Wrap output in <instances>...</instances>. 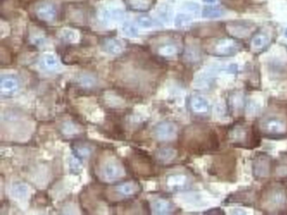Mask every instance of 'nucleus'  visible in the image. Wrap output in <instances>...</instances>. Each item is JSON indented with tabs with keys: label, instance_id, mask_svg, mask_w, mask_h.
<instances>
[{
	"label": "nucleus",
	"instance_id": "f257e3e1",
	"mask_svg": "<svg viewBox=\"0 0 287 215\" xmlns=\"http://www.w3.org/2000/svg\"><path fill=\"white\" fill-rule=\"evenodd\" d=\"M185 147L194 153L212 152L218 147V139L213 130L196 126L189 128L185 133Z\"/></svg>",
	"mask_w": 287,
	"mask_h": 215
},
{
	"label": "nucleus",
	"instance_id": "f03ea898",
	"mask_svg": "<svg viewBox=\"0 0 287 215\" xmlns=\"http://www.w3.org/2000/svg\"><path fill=\"white\" fill-rule=\"evenodd\" d=\"M261 207L267 213H287L286 188L276 184L267 187L262 194Z\"/></svg>",
	"mask_w": 287,
	"mask_h": 215
},
{
	"label": "nucleus",
	"instance_id": "7ed1b4c3",
	"mask_svg": "<svg viewBox=\"0 0 287 215\" xmlns=\"http://www.w3.org/2000/svg\"><path fill=\"white\" fill-rule=\"evenodd\" d=\"M228 136L229 141L237 147L251 148L259 144V139L254 130L242 123L236 124L230 128Z\"/></svg>",
	"mask_w": 287,
	"mask_h": 215
},
{
	"label": "nucleus",
	"instance_id": "20e7f679",
	"mask_svg": "<svg viewBox=\"0 0 287 215\" xmlns=\"http://www.w3.org/2000/svg\"><path fill=\"white\" fill-rule=\"evenodd\" d=\"M241 44L233 38H221L215 40L209 46V53L218 57H231L239 52Z\"/></svg>",
	"mask_w": 287,
	"mask_h": 215
},
{
	"label": "nucleus",
	"instance_id": "39448f33",
	"mask_svg": "<svg viewBox=\"0 0 287 215\" xmlns=\"http://www.w3.org/2000/svg\"><path fill=\"white\" fill-rule=\"evenodd\" d=\"M253 175L258 180H264L271 176L272 160L267 154L259 153L254 156L252 163Z\"/></svg>",
	"mask_w": 287,
	"mask_h": 215
},
{
	"label": "nucleus",
	"instance_id": "423d86ee",
	"mask_svg": "<svg viewBox=\"0 0 287 215\" xmlns=\"http://www.w3.org/2000/svg\"><path fill=\"white\" fill-rule=\"evenodd\" d=\"M214 175L224 177L226 179L234 174L235 160L233 156L223 155L215 160L212 165Z\"/></svg>",
	"mask_w": 287,
	"mask_h": 215
},
{
	"label": "nucleus",
	"instance_id": "0eeeda50",
	"mask_svg": "<svg viewBox=\"0 0 287 215\" xmlns=\"http://www.w3.org/2000/svg\"><path fill=\"white\" fill-rule=\"evenodd\" d=\"M263 132L268 135H285L287 131L285 121L277 117H269L261 124Z\"/></svg>",
	"mask_w": 287,
	"mask_h": 215
},
{
	"label": "nucleus",
	"instance_id": "6e6552de",
	"mask_svg": "<svg viewBox=\"0 0 287 215\" xmlns=\"http://www.w3.org/2000/svg\"><path fill=\"white\" fill-rule=\"evenodd\" d=\"M178 133V127L175 124L170 121H164L158 124L154 128V135L156 139L161 141H168L176 137Z\"/></svg>",
	"mask_w": 287,
	"mask_h": 215
},
{
	"label": "nucleus",
	"instance_id": "1a4fd4ad",
	"mask_svg": "<svg viewBox=\"0 0 287 215\" xmlns=\"http://www.w3.org/2000/svg\"><path fill=\"white\" fill-rule=\"evenodd\" d=\"M123 174L121 164L115 160H108L101 168V176L106 182H114Z\"/></svg>",
	"mask_w": 287,
	"mask_h": 215
},
{
	"label": "nucleus",
	"instance_id": "9d476101",
	"mask_svg": "<svg viewBox=\"0 0 287 215\" xmlns=\"http://www.w3.org/2000/svg\"><path fill=\"white\" fill-rule=\"evenodd\" d=\"M35 14L41 21L50 23L57 18V8L50 2H41L36 5Z\"/></svg>",
	"mask_w": 287,
	"mask_h": 215
},
{
	"label": "nucleus",
	"instance_id": "9b49d317",
	"mask_svg": "<svg viewBox=\"0 0 287 215\" xmlns=\"http://www.w3.org/2000/svg\"><path fill=\"white\" fill-rule=\"evenodd\" d=\"M190 107L193 114L196 115H208L211 111V107L208 101L201 95H194L190 98Z\"/></svg>",
	"mask_w": 287,
	"mask_h": 215
},
{
	"label": "nucleus",
	"instance_id": "f8f14e48",
	"mask_svg": "<svg viewBox=\"0 0 287 215\" xmlns=\"http://www.w3.org/2000/svg\"><path fill=\"white\" fill-rule=\"evenodd\" d=\"M246 106L245 94L241 92H233L228 98V108L231 113L238 115L241 114Z\"/></svg>",
	"mask_w": 287,
	"mask_h": 215
},
{
	"label": "nucleus",
	"instance_id": "ddd939ff",
	"mask_svg": "<svg viewBox=\"0 0 287 215\" xmlns=\"http://www.w3.org/2000/svg\"><path fill=\"white\" fill-rule=\"evenodd\" d=\"M232 26H228L229 30L228 31L230 32L232 36L237 37V38H242V37H247L250 35L252 31V25H249L246 22H234L231 23Z\"/></svg>",
	"mask_w": 287,
	"mask_h": 215
},
{
	"label": "nucleus",
	"instance_id": "4468645a",
	"mask_svg": "<svg viewBox=\"0 0 287 215\" xmlns=\"http://www.w3.org/2000/svg\"><path fill=\"white\" fill-rule=\"evenodd\" d=\"M19 88V82L13 76L3 77L0 82L1 93L5 96L14 94Z\"/></svg>",
	"mask_w": 287,
	"mask_h": 215
},
{
	"label": "nucleus",
	"instance_id": "2eb2a0df",
	"mask_svg": "<svg viewBox=\"0 0 287 215\" xmlns=\"http://www.w3.org/2000/svg\"><path fill=\"white\" fill-rule=\"evenodd\" d=\"M156 0H125L126 6L136 12H147L152 9Z\"/></svg>",
	"mask_w": 287,
	"mask_h": 215
},
{
	"label": "nucleus",
	"instance_id": "dca6fc26",
	"mask_svg": "<svg viewBox=\"0 0 287 215\" xmlns=\"http://www.w3.org/2000/svg\"><path fill=\"white\" fill-rule=\"evenodd\" d=\"M40 66L47 71H57L60 70V64L57 58L51 54H46L40 60Z\"/></svg>",
	"mask_w": 287,
	"mask_h": 215
},
{
	"label": "nucleus",
	"instance_id": "f3484780",
	"mask_svg": "<svg viewBox=\"0 0 287 215\" xmlns=\"http://www.w3.org/2000/svg\"><path fill=\"white\" fill-rule=\"evenodd\" d=\"M102 47L104 52L112 55L121 54L123 51L122 43L117 39L109 38L104 40L102 43Z\"/></svg>",
	"mask_w": 287,
	"mask_h": 215
},
{
	"label": "nucleus",
	"instance_id": "a211bd4d",
	"mask_svg": "<svg viewBox=\"0 0 287 215\" xmlns=\"http://www.w3.org/2000/svg\"><path fill=\"white\" fill-rule=\"evenodd\" d=\"M271 39L264 33L255 34L251 40V47L254 50L262 51L268 46Z\"/></svg>",
	"mask_w": 287,
	"mask_h": 215
},
{
	"label": "nucleus",
	"instance_id": "6ab92c4d",
	"mask_svg": "<svg viewBox=\"0 0 287 215\" xmlns=\"http://www.w3.org/2000/svg\"><path fill=\"white\" fill-rule=\"evenodd\" d=\"M188 178L185 174H173L167 179V184L173 189H180L187 184Z\"/></svg>",
	"mask_w": 287,
	"mask_h": 215
},
{
	"label": "nucleus",
	"instance_id": "aec40b11",
	"mask_svg": "<svg viewBox=\"0 0 287 215\" xmlns=\"http://www.w3.org/2000/svg\"><path fill=\"white\" fill-rule=\"evenodd\" d=\"M179 48L173 42H165L158 47V53L162 57H171L178 54Z\"/></svg>",
	"mask_w": 287,
	"mask_h": 215
},
{
	"label": "nucleus",
	"instance_id": "412c9836",
	"mask_svg": "<svg viewBox=\"0 0 287 215\" xmlns=\"http://www.w3.org/2000/svg\"><path fill=\"white\" fill-rule=\"evenodd\" d=\"M138 190V184L135 182H126L121 183L117 187V192L121 196L129 197L133 196Z\"/></svg>",
	"mask_w": 287,
	"mask_h": 215
},
{
	"label": "nucleus",
	"instance_id": "4be33fe9",
	"mask_svg": "<svg viewBox=\"0 0 287 215\" xmlns=\"http://www.w3.org/2000/svg\"><path fill=\"white\" fill-rule=\"evenodd\" d=\"M223 14L224 11L218 6H206L202 10V16L206 19H216L223 16Z\"/></svg>",
	"mask_w": 287,
	"mask_h": 215
},
{
	"label": "nucleus",
	"instance_id": "5701e85b",
	"mask_svg": "<svg viewBox=\"0 0 287 215\" xmlns=\"http://www.w3.org/2000/svg\"><path fill=\"white\" fill-rule=\"evenodd\" d=\"M177 152L175 150L172 149V148H163L160 149L157 152V156L159 158V161H163V162H169V161H173V159L175 158Z\"/></svg>",
	"mask_w": 287,
	"mask_h": 215
},
{
	"label": "nucleus",
	"instance_id": "b1692460",
	"mask_svg": "<svg viewBox=\"0 0 287 215\" xmlns=\"http://www.w3.org/2000/svg\"><path fill=\"white\" fill-rule=\"evenodd\" d=\"M11 193H12L13 196L15 197L17 199H24L28 194V187L24 183L16 182L13 185Z\"/></svg>",
	"mask_w": 287,
	"mask_h": 215
},
{
	"label": "nucleus",
	"instance_id": "393cba45",
	"mask_svg": "<svg viewBox=\"0 0 287 215\" xmlns=\"http://www.w3.org/2000/svg\"><path fill=\"white\" fill-rule=\"evenodd\" d=\"M153 209L157 214H167L172 210V205L165 200H158L154 203Z\"/></svg>",
	"mask_w": 287,
	"mask_h": 215
},
{
	"label": "nucleus",
	"instance_id": "a878e982",
	"mask_svg": "<svg viewBox=\"0 0 287 215\" xmlns=\"http://www.w3.org/2000/svg\"><path fill=\"white\" fill-rule=\"evenodd\" d=\"M192 19L190 15L185 14H180L176 16L175 18V26L177 27H185L190 24Z\"/></svg>",
	"mask_w": 287,
	"mask_h": 215
},
{
	"label": "nucleus",
	"instance_id": "bb28decb",
	"mask_svg": "<svg viewBox=\"0 0 287 215\" xmlns=\"http://www.w3.org/2000/svg\"><path fill=\"white\" fill-rule=\"evenodd\" d=\"M138 26L144 29L151 28L153 26V20L148 15H141L138 18Z\"/></svg>",
	"mask_w": 287,
	"mask_h": 215
},
{
	"label": "nucleus",
	"instance_id": "cd10ccee",
	"mask_svg": "<svg viewBox=\"0 0 287 215\" xmlns=\"http://www.w3.org/2000/svg\"><path fill=\"white\" fill-rule=\"evenodd\" d=\"M61 36H62V38L63 40L69 41V42H74L78 39V34L74 32V31L68 30V29H65L62 31Z\"/></svg>",
	"mask_w": 287,
	"mask_h": 215
},
{
	"label": "nucleus",
	"instance_id": "c85d7f7f",
	"mask_svg": "<svg viewBox=\"0 0 287 215\" xmlns=\"http://www.w3.org/2000/svg\"><path fill=\"white\" fill-rule=\"evenodd\" d=\"M124 33L130 37H137L138 36V29L133 26L131 23H126L122 28Z\"/></svg>",
	"mask_w": 287,
	"mask_h": 215
},
{
	"label": "nucleus",
	"instance_id": "c756f323",
	"mask_svg": "<svg viewBox=\"0 0 287 215\" xmlns=\"http://www.w3.org/2000/svg\"><path fill=\"white\" fill-rule=\"evenodd\" d=\"M122 17V12L119 10H107L104 13V18L107 21L119 19Z\"/></svg>",
	"mask_w": 287,
	"mask_h": 215
},
{
	"label": "nucleus",
	"instance_id": "7c9ffc66",
	"mask_svg": "<svg viewBox=\"0 0 287 215\" xmlns=\"http://www.w3.org/2000/svg\"><path fill=\"white\" fill-rule=\"evenodd\" d=\"M248 0H225V5H228L232 9L234 8H242L246 6Z\"/></svg>",
	"mask_w": 287,
	"mask_h": 215
},
{
	"label": "nucleus",
	"instance_id": "2f4dec72",
	"mask_svg": "<svg viewBox=\"0 0 287 215\" xmlns=\"http://www.w3.org/2000/svg\"><path fill=\"white\" fill-rule=\"evenodd\" d=\"M159 15L161 19H167V20L170 19L171 10L169 9V6H168V5L160 6L159 10Z\"/></svg>",
	"mask_w": 287,
	"mask_h": 215
},
{
	"label": "nucleus",
	"instance_id": "473e14b6",
	"mask_svg": "<svg viewBox=\"0 0 287 215\" xmlns=\"http://www.w3.org/2000/svg\"><path fill=\"white\" fill-rule=\"evenodd\" d=\"M80 83L85 87H91V86L94 85L95 80L91 77L83 76L81 78Z\"/></svg>",
	"mask_w": 287,
	"mask_h": 215
},
{
	"label": "nucleus",
	"instance_id": "72a5a7b5",
	"mask_svg": "<svg viewBox=\"0 0 287 215\" xmlns=\"http://www.w3.org/2000/svg\"><path fill=\"white\" fill-rule=\"evenodd\" d=\"M212 213V214H220V213H222V214H223V212L222 210H220V209H216V208H215V209H213V210H209L207 211V213Z\"/></svg>",
	"mask_w": 287,
	"mask_h": 215
},
{
	"label": "nucleus",
	"instance_id": "f704fd0d",
	"mask_svg": "<svg viewBox=\"0 0 287 215\" xmlns=\"http://www.w3.org/2000/svg\"><path fill=\"white\" fill-rule=\"evenodd\" d=\"M203 1L209 3V4H213V3H216L217 0H203Z\"/></svg>",
	"mask_w": 287,
	"mask_h": 215
},
{
	"label": "nucleus",
	"instance_id": "c9c22d12",
	"mask_svg": "<svg viewBox=\"0 0 287 215\" xmlns=\"http://www.w3.org/2000/svg\"><path fill=\"white\" fill-rule=\"evenodd\" d=\"M285 36H286V37H287V30H286V31H285Z\"/></svg>",
	"mask_w": 287,
	"mask_h": 215
}]
</instances>
